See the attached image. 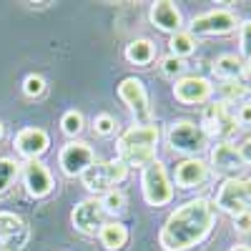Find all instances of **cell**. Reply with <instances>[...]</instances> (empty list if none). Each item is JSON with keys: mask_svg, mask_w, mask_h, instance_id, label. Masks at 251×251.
I'll return each instance as SVG.
<instances>
[{"mask_svg": "<svg viewBox=\"0 0 251 251\" xmlns=\"http://www.w3.org/2000/svg\"><path fill=\"white\" fill-rule=\"evenodd\" d=\"M214 221L216 203L208 199H191L169 214L158 234V244L163 246V251H186L211 234Z\"/></svg>", "mask_w": 251, "mask_h": 251, "instance_id": "6da1fadb", "label": "cell"}, {"mask_svg": "<svg viewBox=\"0 0 251 251\" xmlns=\"http://www.w3.org/2000/svg\"><path fill=\"white\" fill-rule=\"evenodd\" d=\"M158 128L151 126H131L123 131L116 141V158H121L128 169H146L151 161H156V149H158Z\"/></svg>", "mask_w": 251, "mask_h": 251, "instance_id": "7a4b0ae2", "label": "cell"}, {"mask_svg": "<svg viewBox=\"0 0 251 251\" xmlns=\"http://www.w3.org/2000/svg\"><path fill=\"white\" fill-rule=\"evenodd\" d=\"M128 178V166H126L121 158H111V161H96L91 169L80 176L83 186L88 188L91 194L103 196L113 191L118 183H123Z\"/></svg>", "mask_w": 251, "mask_h": 251, "instance_id": "3957f363", "label": "cell"}, {"mask_svg": "<svg viewBox=\"0 0 251 251\" xmlns=\"http://www.w3.org/2000/svg\"><path fill=\"white\" fill-rule=\"evenodd\" d=\"M141 191H143V199L149 206H166L171 203L174 199V183L169 178V174H166V166L156 158L151 161L149 166L143 169L141 174Z\"/></svg>", "mask_w": 251, "mask_h": 251, "instance_id": "277c9868", "label": "cell"}, {"mask_svg": "<svg viewBox=\"0 0 251 251\" xmlns=\"http://www.w3.org/2000/svg\"><path fill=\"white\" fill-rule=\"evenodd\" d=\"M201 128H203L206 136H216L219 141L234 138L236 131H239V123H236V113L231 108V103L216 100L211 106H206L203 118H201Z\"/></svg>", "mask_w": 251, "mask_h": 251, "instance_id": "5b68a950", "label": "cell"}, {"mask_svg": "<svg viewBox=\"0 0 251 251\" xmlns=\"http://www.w3.org/2000/svg\"><path fill=\"white\" fill-rule=\"evenodd\" d=\"M166 141L174 151L178 153H188V158L196 156L199 151L206 149L208 136L203 133V128L194 121H174L166 131Z\"/></svg>", "mask_w": 251, "mask_h": 251, "instance_id": "8992f818", "label": "cell"}, {"mask_svg": "<svg viewBox=\"0 0 251 251\" xmlns=\"http://www.w3.org/2000/svg\"><path fill=\"white\" fill-rule=\"evenodd\" d=\"M118 98L128 106V111L133 113L138 126H151L153 121V111H151V100L146 93L143 80H138L136 75H128L118 83Z\"/></svg>", "mask_w": 251, "mask_h": 251, "instance_id": "52a82bcc", "label": "cell"}, {"mask_svg": "<svg viewBox=\"0 0 251 251\" xmlns=\"http://www.w3.org/2000/svg\"><path fill=\"white\" fill-rule=\"evenodd\" d=\"M216 208L224 214H244L251 211V178H228L219 188L216 196Z\"/></svg>", "mask_w": 251, "mask_h": 251, "instance_id": "ba28073f", "label": "cell"}, {"mask_svg": "<svg viewBox=\"0 0 251 251\" xmlns=\"http://www.w3.org/2000/svg\"><path fill=\"white\" fill-rule=\"evenodd\" d=\"M239 25V20H236V13L231 10H208L203 15H196L191 20V33L194 38H214V35H228V33H234Z\"/></svg>", "mask_w": 251, "mask_h": 251, "instance_id": "9c48e42d", "label": "cell"}, {"mask_svg": "<svg viewBox=\"0 0 251 251\" xmlns=\"http://www.w3.org/2000/svg\"><path fill=\"white\" fill-rule=\"evenodd\" d=\"M93 163H96V153H93V149L86 141H71V143L63 146L60 153H58L60 171L66 176H71V178L83 176Z\"/></svg>", "mask_w": 251, "mask_h": 251, "instance_id": "30bf717a", "label": "cell"}, {"mask_svg": "<svg viewBox=\"0 0 251 251\" xmlns=\"http://www.w3.org/2000/svg\"><path fill=\"white\" fill-rule=\"evenodd\" d=\"M106 211L100 206V199H83L75 203L73 214H71V221H73V228L83 236H98V231L106 224Z\"/></svg>", "mask_w": 251, "mask_h": 251, "instance_id": "8fae6325", "label": "cell"}, {"mask_svg": "<svg viewBox=\"0 0 251 251\" xmlns=\"http://www.w3.org/2000/svg\"><path fill=\"white\" fill-rule=\"evenodd\" d=\"M20 178H23V186H25V194L30 199H46L50 196L53 191V176L48 171V166L40 161V158H33V161H25L20 166Z\"/></svg>", "mask_w": 251, "mask_h": 251, "instance_id": "7c38bea8", "label": "cell"}, {"mask_svg": "<svg viewBox=\"0 0 251 251\" xmlns=\"http://www.w3.org/2000/svg\"><path fill=\"white\" fill-rule=\"evenodd\" d=\"M28 226L25 221L10 214V211H0V251H20L28 244Z\"/></svg>", "mask_w": 251, "mask_h": 251, "instance_id": "4fadbf2b", "label": "cell"}, {"mask_svg": "<svg viewBox=\"0 0 251 251\" xmlns=\"http://www.w3.org/2000/svg\"><path fill=\"white\" fill-rule=\"evenodd\" d=\"M214 93V86L208 83V78L201 75H183L176 80L174 86V96L178 103H186V106H196V103H206Z\"/></svg>", "mask_w": 251, "mask_h": 251, "instance_id": "5bb4252c", "label": "cell"}, {"mask_svg": "<svg viewBox=\"0 0 251 251\" xmlns=\"http://www.w3.org/2000/svg\"><path fill=\"white\" fill-rule=\"evenodd\" d=\"M13 146H15V151L23 156L25 161H33V158H40V156L48 151L50 136H48L43 128H35V126H30V128L18 131Z\"/></svg>", "mask_w": 251, "mask_h": 251, "instance_id": "9a60e30c", "label": "cell"}, {"mask_svg": "<svg viewBox=\"0 0 251 251\" xmlns=\"http://www.w3.org/2000/svg\"><path fill=\"white\" fill-rule=\"evenodd\" d=\"M208 176H211V166L201 158H196V156L183 158L181 163H176V171H174V181L181 188H196V186L206 183Z\"/></svg>", "mask_w": 251, "mask_h": 251, "instance_id": "2e32d148", "label": "cell"}, {"mask_svg": "<svg viewBox=\"0 0 251 251\" xmlns=\"http://www.w3.org/2000/svg\"><path fill=\"white\" fill-rule=\"evenodd\" d=\"M208 166H214L219 174H226V176H234L244 169V161H241V153L236 146H231L228 141H219L211 153H208Z\"/></svg>", "mask_w": 251, "mask_h": 251, "instance_id": "e0dca14e", "label": "cell"}, {"mask_svg": "<svg viewBox=\"0 0 251 251\" xmlns=\"http://www.w3.org/2000/svg\"><path fill=\"white\" fill-rule=\"evenodd\" d=\"M149 18H151L153 28H158L161 33H169V35L178 33L181 25H183V15L171 0H156L149 10Z\"/></svg>", "mask_w": 251, "mask_h": 251, "instance_id": "ac0fdd59", "label": "cell"}, {"mask_svg": "<svg viewBox=\"0 0 251 251\" xmlns=\"http://www.w3.org/2000/svg\"><path fill=\"white\" fill-rule=\"evenodd\" d=\"M246 73V60L234 53H224L214 60V75L221 80H241Z\"/></svg>", "mask_w": 251, "mask_h": 251, "instance_id": "d6986e66", "label": "cell"}, {"mask_svg": "<svg viewBox=\"0 0 251 251\" xmlns=\"http://www.w3.org/2000/svg\"><path fill=\"white\" fill-rule=\"evenodd\" d=\"M98 241L106 251H121L126 244H128V228H126L121 221H106L103 228L98 231Z\"/></svg>", "mask_w": 251, "mask_h": 251, "instance_id": "ffe728a7", "label": "cell"}, {"mask_svg": "<svg viewBox=\"0 0 251 251\" xmlns=\"http://www.w3.org/2000/svg\"><path fill=\"white\" fill-rule=\"evenodd\" d=\"M126 60L133 66H151L156 60V46L149 38H136L126 46Z\"/></svg>", "mask_w": 251, "mask_h": 251, "instance_id": "44dd1931", "label": "cell"}, {"mask_svg": "<svg viewBox=\"0 0 251 251\" xmlns=\"http://www.w3.org/2000/svg\"><path fill=\"white\" fill-rule=\"evenodd\" d=\"M20 161L15 158H8V156H0V196L10 191V186L18 181L20 176Z\"/></svg>", "mask_w": 251, "mask_h": 251, "instance_id": "7402d4cb", "label": "cell"}, {"mask_svg": "<svg viewBox=\"0 0 251 251\" xmlns=\"http://www.w3.org/2000/svg\"><path fill=\"white\" fill-rule=\"evenodd\" d=\"M171 55H176V58H188V55H194L196 53V38L188 33V30H178V33H174L171 35Z\"/></svg>", "mask_w": 251, "mask_h": 251, "instance_id": "603a6c76", "label": "cell"}, {"mask_svg": "<svg viewBox=\"0 0 251 251\" xmlns=\"http://www.w3.org/2000/svg\"><path fill=\"white\" fill-rule=\"evenodd\" d=\"M60 131L66 133L68 138H73V141H75V136H80V133H83V113H80V111H75V108L66 111V113L60 116Z\"/></svg>", "mask_w": 251, "mask_h": 251, "instance_id": "cb8c5ba5", "label": "cell"}, {"mask_svg": "<svg viewBox=\"0 0 251 251\" xmlns=\"http://www.w3.org/2000/svg\"><path fill=\"white\" fill-rule=\"evenodd\" d=\"M221 96L226 103H234V100H244L249 96V86L244 80H224V86H219Z\"/></svg>", "mask_w": 251, "mask_h": 251, "instance_id": "d4e9b609", "label": "cell"}, {"mask_svg": "<svg viewBox=\"0 0 251 251\" xmlns=\"http://www.w3.org/2000/svg\"><path fill=\"white\" fill-rule=\"evenodd\" d=\"M100 206H103V211H106L108 216L111 214H121L123 208H126V194L118 191V188H113V191L100 196Z\"/></svg>", "mask_w": 251, "mask_h": 251, "instance_id": "484cf974", "label": "cell"}, {"mask_svg": "<svg viewBox=\"0 0 251 251\" xmlns=\"http://www.w3.org/2000/svg\"><path fill=\"white\" fill-rule=\"evenodd\" d=\"M183 71H186V63L176 55H166L161 58V73L166 78H183Z\"/></svg>", "mask_w": 251, "mask_h": 251, "instance_id": "4316f807", "label": "cell"}, {"mask_svg": "<svg viewBox=\"0 0 251 251\" xmlns=\"http://www.w3.org/2000/svg\"><path fill=\"white\" fill-rule=\"evenodd\" d=\"M46 78L43 75H38V73H30L25 80H23V93L28 96V98H40L46 93Z\"/></svg>", "mask_w": 251, "mask_h": 251, "instance_id": "83f0119b", "label": "cell"}, {"mask_svg": "<svg viewBox=\"0 0 251 251\" xmlns=\"http://www.w3.org/2000/svg\"><path fill=\"white\" fill-rule=\"evenodd\" d=\"M93 131L98 136H111L116 131V118L111 113H98L96 121H93Z\"/></svg>", "mask_w": 251, "mask_h": 251, "instance_id": "f1b7e54d", "label": "cell"}, {"mask_svg": "<svg viewBox=\"0 0 251 251\" xmlns=\"http://www.w3.org/2000/svg\"><path fill=\"white\" fill-rule=\"evenodd\" d=\"M239 50H241L244 58L251 55V20L239 25Z\"/></svg>", "mask_w": 251, "mask_h": 251, "instance_id": "f546056e", "label": "cell"}, {"mask_svg": "<svg viewBox=\"0 0 251 251\" xmlns=\"http://www.w3.org/2000/svg\"><path fill=\"white\" fill-rule=\"evenodd\" d=\"M234 228H236L239 234H251V211L236 214L234 216Z\"/></svg>", "mask_w": 251, "mask_h": 251, "instance_id": "4dcf8cb0", "label": "cell"}, {"mask_svg": "<svg viewBox=\"0 0 251 251\" xmlns=\"http://www.w3.org/2000/svg\"><path fill=\"white\" fill-rule=\"evenodd\" d=\"M236 123L239 126H251V103H244L236 113Z\"/></svg>", "mask_w": 251, "mask_h": 251, "instance_id": "1f68e13d", "label": "cell"}, {"mask_svg": "<svg viewBox=\"0 0 251 251\" xmlns=\"http://www.w3.org/2000/svg\"><path fill=\"white\" fill-rule=\"evenodd\" d=\"M239 153H241V161L251 166V138H246V141L239 146Z\"/></svg>", "mask_w": 251, "mask_h": 251, "instance_id": "d6a6232c", "label": "cell"}, {"mask_svg": "<svg viewBox=\"0 0 251 251\" xmlns=\"http://www.w3.org/2000/svg\"><path fill=\"white\" fill-rule=\"evenodd\" d=\"M231 251H251V246H246V244H236V246H231Z\"/></svg>", "mask_w": 251, "mask_h": 251, "instance_id": "836d02e7", "label": "cell"}, {"mask_svg": "<svg viewBox=\"0 0 251 251\" xmlns=\"http://www.w3.org/2000/svg\"><path fill=\"white\" fill-rule=\"evenodd\" d=\"M244 75H249V78H251V55L246 58V73H244Z\"/></svg>", "mask_w": 251, "mask_h": 251, "instance_id": "e575fe53", "label": "cell"}, {"mask_svg": "<svg viewBox=\"0 0 251 251\" xmlns=\"http://www.w3.org/2000/svg\"><path fill=\"white\" fill-rule=\"evenodd\" d=\"M0 138H3V123H0Z\"/></svg>", "mask_w": 251, "mask_h": 251, "instance_id": "d590c367", "label": "cell"}]
</instances>
